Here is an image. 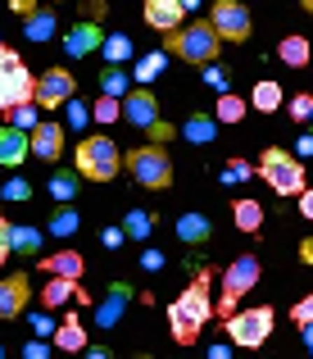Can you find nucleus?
Segmentation results:
<instances>
[{"label":"nucleus","instance_id":"20","mask_svg":"<svg viewBox=\"0 0 313 359\" xmlns=\"http://www.w3.org/2000/svg\"><path fill=\"white\" fill-rule=\"evenodd\" d=\"M73 296H78V278H55L50 273V282H46V291H41V305L60 309V305H69Z\"/></svg>","mask_w":313,"mask_h":359},{"label":"nucleus","instance_id":"8","mask_svg":"<svg viewBox=\"0 0 313 359\" xmlns=\"http://www.w3.org/2000/svg\"><path fill=\"white\" fill-rule=\"evenodd\" d=\"M209 23H214V32L223 36V41H250V32H254L250 9H245L241 0H214Z\"/></svg>","mask_w":313,"mask_h":359},{"label":"nucleus","instance_id":"51","mask_svg":"<svg viewBox=\"0 0 313 359\" xmlns=\"http://www.w3.org/2000/svg\"><path fill=\"white\" fill-rule=\"evenodd\" d=\"M300 5H305V9H309V14H313V0H300Z\"/></svg>","mask_w":313,"mask_h":359},{"label":"nucleus","instance_id":"15","mask_svg":"<svg viewBox=\"0 0 313 359\" xmlns=\"http://www.w3.org/2000/svg\"><path fill=\"white\" fill-rule=\"evenodd\" d=\"M182 14H186L182 0H146V23L159 27V32H173V27H182Z\"/></svg>","mask_w":313,"mask_h":359},{"label":"nucleus","instance_id":"10","mask_svg":"<svg viewBox=\"0 0 313 359\" xmlns=\"http://www.w3.org/2000/svg\"><path fill=\"white\" fill-rule=\"evenodd\" d=\"M123 118L132 123V128H141V132H155L159 123V100H155V91L150 87H132L127 96H123Z\"/></svg>","mask_w":313,"mask_h":359},{"label":"nucleus","instance_id":"46","mask_svg":"<svg viewBox=\"0 0 313 359\" xmlns=\"http://www.w3.org/2000/svg\"><path fill=\"white\" fill-rule=\"evenodd\" d=\"M313 155V132H309V137H300L295 141V159H309Z\"/></svg>","mask_w":313,"mask_h":359},{"label":"nucleus","instance_id":"33","mask_svg":"<svg viewBox=\"0 0 313 359\" xmlns=\"http://www.w3.org/2000/svg\"><path fill=\"white\" fill-rule=\"evenodd\" d=\"M164 60H168V55H164V50H155V55H146V60H141V64H137V82H155V78H159V73H164Z\"/></svg>","mask_w":313,"mask_h":359},{"label":"nucleus","instance_id":"43","mask_svg":"<svg viewBox=\"0 0 313 359\" xmlns=\"http://www.w3.org/2000/svg\"><path fill=\"white\" fill-rule=\"evenodd\" d=\"M18 64H23V60H18V55H14V50H9V46H0V73H9V69H18Z\"/></svg>","mask_w":313,"mask_h":359},{"label":"nucleus","instance_id":"28","mask_svg":"<svg viewBox=\"0 0 313 359\" xmlns=\"http://www.w3.org/2000/svg\"><path fill=\"white\" fill-rule=\"evenodd\" d=\"M245 118V100L232 96V91H223L218 96V123H241Z\"/></svg>","mask_w":313,"mask_h":359},{"label":"nucleus","instance_id":"37","mask_svg":"<svg viewBox=\"0 0 313 359\" xmlns=\"http://www.w3.org/2000/svg\"><path fill=\"white\" fill-rule=\"evenodd\" d=\"M291 118H295V123H309L313 118V96H295V100H291Z\"/></svg>","mask_w":313,"mask_h":359},{"label":"nucleus","instance_id":"41","mask_svg":"<svg viewBox=\"0 0 313 359\" xmlns=\"http://www.w3.org/2000/svg\"><path fill=\"white\" fill-rule=\"evenodd\" d=\"M9 232H14V228H9V219H0V264L14 255V241H9Z\"/></svg>","mask_w":313,"mask_h":359},{"label":"nucleus","instance_id":"34","mask_svg":"<svg viewBox=\"0 0 313 359\" xmlns=\"http://www.w3.org/2000/svg\"><path fill=\"white\" fill-rule=\"evenodd\" d=\"M100 50H104V60H109V64H123L132 55V36H109Z\"/></svg>","mask_w":313,"mask_h":359},{"label":"nucleus","instance_id":"40","mask_svg":"<svg viewBox=\"0 0 313 359\" xmlns=\"http://www.w3.org/2000/svg\"><path fill=\"white\" fill-rule=\"evenodd\" d=\"M223 173H227V182H245V177H250V164H245V159H232Z\"/></svg>","mask_w":313,"mask_h":359},{"label":"nucleus","instance_id":"11","mask_svg":"<svg viewBox=\"0 0 313 359\" xmlns=\"http://www.w3.org/2000/svg\"><path fill=\"white\" fill-rule=\"evenodd\" d=\"M27 296H32L27 273H9V278L0 282V318H5V323H14V318L27 309Z\"/></svg>","mask_w":313,"mask_h":359},{"label":"nucleus","instance_id":"52","mask_svg":"<svg viewBox=\"0 0 313 359\" xmlns=\"http://www.w3.org/2000/svg\"><path fill=\"white\" fill-rule=\"evenodd\" d=\"M309 123H313V118H309Z\"/></svg>","mask_w":313,"mask_h":359},{"label":"nucleus","instance_id":"3","mask_svg":"<svg viewBox=\"0 0 313 359\" xmlns=\"http://www.w3.org/2000/svg\"><path fill=\"white\" fill-rule=\"evenodd\" d=\"M127 173H132V182H141L146 191H168L173 187V159H168V150L164 146H137L127 155Z\"/></svg>","mask_w":313,"mask_h":359},{"label":"nucleus","instance_id":"9","mask_svg":"<svg viewBox=\"0 0 313 359\" xmlns=\"http://www.w3.org/2000/svg\"><path fill=\"white\" fill-rule=\"evenodd\" d=\"M73 91H78V78H73L69 69L55 64L50 73L36 78V105H41V109H60V105H69V100H73Z\"/></svg>","mask_w":313,"mask_h":359},{"label":"nucleus","instance_id":"27","mask_svg":"<svg viewBox=\"0 0 313 359\" xmlns=\"http://www.w3.org/2000/svg\"><path fill=\"white\" fill-rule=\"evenodd\" d=\"M277 105H281V87H277V82H259V87H254V109L277 114Z\"/></svg>","mask_w":313,"mask_h":359},{"label":"nucleus","instance_id":"44","mask_svg":"<svg viewBox=\"0 0 313 359\" xmlns=\"http://www.w3.org/2000/svg\"><path fill=\"white\" fill-rule=\"evenodd\" d=\"M141 264H146L150 273H159V269H164V255H159V250H146V255H141Z\"/></svg>","mask_w":313,"mask_h":359},{"label":"nucleus","instance_id":"35","mask_svg":"<svg viewBox=\"0 0 313 359\" xmlns=\"http://www.w3.org/2000/svg\"><path fill=\"white\" fill-rule=\"evenodd\" d=\"M32 196V182L27 177H9L5 187H0V201H27Z\"/></svg>","mask_w":313,"mask_h":359},{"label":"nucleus","instance_id":"42","mask_svg":"<svg viewBox=\"0 0 313 359\" xmlns=\"http://www.w3.org/2000/svg\"><path fill=\"white\" fill-rule=\"evenodd\" d=\"M9 9H14L18 18H27V14H36V9H41V0H9Z\"/></svg>","mask_w":313,"mask_h":359},{"label":"nucleus","instance_id":"2","mask_svg":"<svg viewBox=\"0 0 313 359\" xmlns=\"http://www.w3.org/2000/svg\"><path fill=\"white\" fill-rule=\"evenodd\" d=\"M218 46H223V36L214 32V23L173 27V32H168V50H173L177 60H186V64H200V69L218 60Z\"/></svg>","mask_w":313,"mask_h":359},{"label":"nucleus","instance_id":"25","mask_svg":"<svg viewBox=\"0 0 313 359\" xmlns=\"http://www.w3.org/2000/svg\"><path fill=\"white\" fill-rule=\"evenodd\" d=\"M123 232H127L132 241H146L150 232H155V214H146V210H132L127 219H123Z\"/></svg>","mask_w":313,"mask_h":359},{"label":"nucleus","instance_id":"12","mask_svg":"<svg viewBox=\"0 0 313 359\" xmlns=\"http://www.w3.org/2000/svg\"><path fill=\"white\" fill-rule=\"evenodd\" d=\"M132 305V287L127 282H113L109 291H104V300L96 305V327H118V318L127 314Z\"/></svg>","mask_w":313,"mask_h":359},{"label":"nucleus","instance_id":"39","mask_svg":"<svg viewBox=\"0 0 313 359\" xmlns=\"http://www.w3.org/2000/svg\"><path fill=\"white\" fill-rule=\"evenodd\" d=\"M291 318H295L300 327H305V323H313V296H305V300H295V309H291Z\"/></svg>","mask_w":313,"mask_h":359},{"label":"nucleus","instance_id":"36","mask_svg":"<svg viewBox=\"0 0 313 359\" xmlns=\"http://www.w3.org/2000/svg\"><path fill=\"white\" fill-rule=\"evenodd\" d=\"M9 118H14V128H36V109H32V100H27V105H18V109H9Z\"/></svg>","mask_w":313,"mask_h":359},{"label":"nucleus","instance_id":"21","mask_svg":"<svg viewBox=\"0 0 313 359\" xmlns=\"http://www.w3.org/2000/svg\"><path fill=\"white\" fill-rule=\"evenodd\" d=\"M214 132H218V118H209V114H191V118L182 123V137L191 141V146H209Z\"/></svg>","mask_w":313,"mask_h":359},{"label":"nucleus","instance_id":"19","mask_svg":"<svg viewBox=\"0 0 313 359\" xmlns=\"http://www.w3.org/2000/svg\"><path fill=\"white\" fill-rule=\"evenodd\" d=\"M41 269L55 273V278H82L87 259H82L78 250H60V255H41Z\"/></svg>","mask_w":313,"mask_h":359},{"label":"nucleus","instance_id":"4","mask_svg":"<svg viewBox=\"0 0 313 359\" xmlns=\"http://www.w3.org/2000/svg\"><path fill=\"white\" fill-rule=\"evenodd\" d=\"M259 177L277 196H300L305 191V168H300V159L286 155V150H277V146H268L259 155Z\"/></svg>","mask_w":313,"mask_h":359},{"label":"nucleus","instance_id":"48","mask_svg":"<svg viewBox=\"0 0 313 359\" xmlns=\"http://www.w3.org/2000/svg\"><path fill=\"white\" fill-rule=\"evenodd\" d=\"M300 214L313 219V191H300Z\"/></svg>","mask_w":313,"mask_h":359},{"label":"nucleus","instance_id":"49","mask_svg":"<svg viewBox=\"0 0 313 359\" xmlns=\"http://www.w3.org/2000/svg\"><path fill=\"white\" fill-rule=\"evenodd\" d=\"M300 259L313 264V237H309V241H300Z\"/></svg>","mask_w":313,"mask_h":359},{"label":"nucleus","instance_id":"29","mask_svg":"<svg viewBox=\"0 0 313 359\" xmlns=\"http://www.w3.org/2000/svg\"><path fill=\"white\" fill-rule=\"evenodd\" d=\"M91 114H96V123H118L123 118V100L118 96H96Z\"/></svg>","mask_w":313,"mask_h":359},{"label":"nucleus","instance_id":"17","mask_svg":"<svg viewBox=\"0 0 313 359\" xmlns=\"http://www.w3.org/2000/svg\"><path fill=\"white\" fill-rule=\"evenodd\" d=\"M55 32H60V14H55V9H36V14L23 18V36H27V41H36V46L50 41Z\"/></svg>","mask_w":313,"mask_h":359},{"label":"nucleus","instance_id":"50","mask_svg":"<svg viewBox=\"0 0 313 359\" xmlns=\"http://www.w3.org/2000/svg\"><path fill=\"white\" fill-rule=\"evenodd\" d=\"M300 337H305V346L313 351V323H305V327H300Z\"/></svg>","mask_w":313,"mask_h":359},{"label":"nucleus","instance_id":"13","mask_svg":"<svg viewBox=\"0 0 313 359\" xmlns=\"http://www.w3.org/2000/svg\"><path fill=\"white\" fill-rule=\"evenodd\" d=\"M100 46H104L100 23H78V27H69V36H64V55H69V60H82V55L100 50Z\"/></svg>","mask_w":313,"mask_h":359},{"label":"nucleus","instance_id":"1","mask_svg":"<svg viewBox=\"0 0 313 359\" xmlns=\"http://www.w3.org/2000/svg\"><path fill=\"white\" fill-rule=\"evenodd\" d=\"M209 314H214V305H209V269L200 278L191 282V287L182 291V296L168 305V327H173V341L177 346H191L195 337H200V327L209 323Z\"/></svg>","mask_w":313,"mask_h":359},{"label":"nucleus","instance_id":"18","mask_svg":"<svg viewBox=\"0 0 313 359\" xmlns=\"http://www.w3.org/2000/svg\"><path fill=\"white\" fill-rule=\"evenodd\" d=\"M209 237H214V223H209L204 214H182V219H177V241L182 245H204Z\"/></svg>","mask_w":313,"mask_h":359},{"label":"nucleus","instance_id":"14","mask_svg":"<svg viewBox=\"0 0 313 359\" xmlns=\"http://www.w3.org/2000/svg\"><path fill=\"white\" fill-rule=\"evenodd\" d=\"M60 150H64V128L55 118L36 123L32 128V155L36 159H60Z\"/></svg>","mask_w":313,"mask_h":359},{"label":"nucleus","instance_id":"24","mask_svg":"<svg viewBox=\"0 0 313 359\" xmlns=\"http://www.w3.org/2000/svg\"><path fill=\"white\" fill-rule=\"evenodd\" d=\"M55 341H60V351H87V332L78 318H64V327H55Z\"/></svg>","mask_w":313,"mask_h":359},{"label":"nucleus","instance_id":"47","mask_svg":"<svg viewBox=\"0 0 313 359\" xmlns=\"http://www.w3.org/2000/svg\"><path fill=\"white\" fill-rule=\"evenodd\" d=\"M123 237H127L123 228H109V232H104V245H109V250H118V245H123Z\"/></svg>","mask_w":313,"mask_h":359},{"label":"nucleus","instance_id":"16","mask_svg":"<svg viewBox=\"0 0 313 359\" xmlns=\"http://www.w3.org/2000/svg\"><path fill=\"white\" fill-rule=\"evenodd\" d=\"M32 150V137H23V128H0V164L5 168H14V164H23V155Z\"/></svg>","mask_w":313,"mask_h":359},{"label":"nucleus","instance_id":"32","mask_svg":"<svg viewBox=\"0 0 313 359\" xmlns=\"http://www.w3.org/2000/svg\"><path fill=\"white\" fill-rule=\"evenodd\" d=\"M50 196H55V201H73V196H78V177L60 168V173L50 177Z\"/></svg>","mask_w":313,"mask_h":359},{"label":"nucleus","instance_id":"6","mask_svg":"<svg viewBox=\"0 0 313 359\" xmlns=\"http://www.w3.org/2000/svg\"><path fill=\"white\" fill-rule=\"evenodd\" d=\"M259 273H263V264H259V255H241V259L232 264V269L223 273V300H218V314H236V300L241 296H250L254 287H259Z\"/></svg>","mask_w":313,"mask_h":359},{"label":"nucleus","instance_id":"31","mask_svg":"<svg viewBox=\"0 0 313 359\" xmlns=\"http://www.w3.org/2000/svg\"><path fill=\"white\" fill-rule=\"evenodd\" d=\"M82 228V219L73 210H55V219H50V237H73V232Z\"/></svg>","mask_w":313,"mask_h":359},{"label":"nucleus","instance_id":"30","mask_svg":"<svg viewBox=\"0 0 313 359\" xmlns=\"http://www.w3.org/2000/svg\"><path fill=\"white\" fill-rule=\"evenodd\" d=\"M9 241H14V250H23V255H41V232L36 228H14Z\"/></svg>","mask_w":313,"mask_h":359},{"label":"nucleus","instance_id":"23","mask_svg":"<svg viewBox=\"0 0 313 359\" xmlns=\"http://www.w3.org/2000/svg\"><path fill=\"white\" fill-rule=\"evenodd\" d=\"M309 41H305V36H281V46H277V60L281 64H291V69H305V64H309Z\"/></svg>","mask_w":313,"mask_h":359},{"label":"nucleus","instance_id":"7","mask_svg":"<svg viewBox=\"0 0 313 359\" xmlns=\"http://www.w3.org/2000/svg\"><path fill=\"white\" fill-rule=\"evenodd\" d=\"M272 332V309L268 305H254V309H241V314H227V337H232V346H241V351H254V346H263Z\"/></svg>","mask_w":313,"mask_h":359},{"label":"nucleus","instance_id":"45","mask_svg":"<svg viewBox=\"0 0 313 359\" xmlns=\"http://www.w3.org/2000/svg\"><path fill=\"white\" fill-rule=\"evenodd\" d=\"M69 123L82 128V123H87V105H73V100H69Z\"/></svg>","mask_w":313,"mask_h":359},{"label":"nucleus","instance_id":"5","mask_svg":"<svg viewBox=\"0 0 313 359\" xmlns=\"http://www.w3.org/2000/svg\"><path fill=\"white\" fill-rule=\"evenodd\" d=\"M118 164H123V155L109 137H82V146H78V173L82 177H91V182H113Z\"/></svg>","mask_w":313,"mask_h":359},{"label":"nucleus","instance_id":"26","mask_svg":"<svg viewBox=\"0 0 313 359\" xmlns=\"http://www.w3.org/2000/svg\"><path fill=\"white\" fill-rule=\"evenodd\" d=\"M127 91H132V78L118 69V64H109L104 78H100V96H127Z\"/></svg>","mask_w":313,"mask_h":359},{"label":"nucleus","instance_id":"22","mask_svg":"<svg viewBox=\"0 0 313 359\" xmlns=\"http://www.w3.org/2000/svg\"><path fill=\"white\" fill-rule=\"evenodd\" d=\"M232 219H236V228H241V232H250V237H254V232L263 228V205L259 201H236L232 205Z\"/></svg>","mask_w":313,"mask_h":359},{"label":"nucleus","instance_id":"38","mask_svg":"<svg viewBox=\"0 0 313 359\" xmlns=\"http://www.w3.org/2000/svg\"><path fill=\"white\" fill-rule=\"evenodd\" d=\"M204 82L218 91V96H223V91H227V69H218V64H204Z\"/></svg>","mask_w":313,"mask_h":359}]
</instances>
